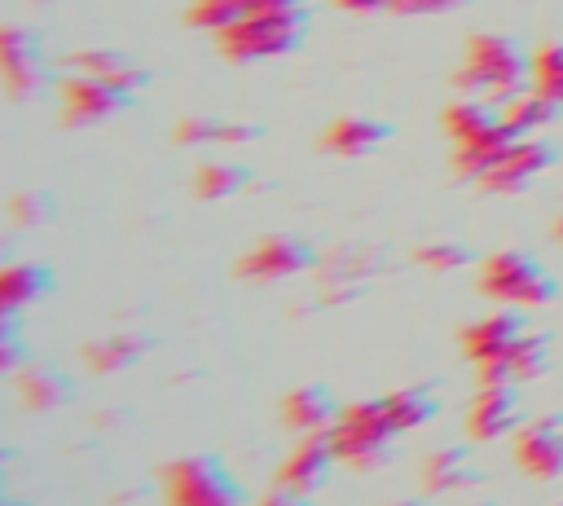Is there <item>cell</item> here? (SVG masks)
<instances>
[{"mask_svg": "<svg viewBox=\"0 0 563 506\" xmlns=\"http://www.w3.org/2000/svg\"><path fill=\"white\" fill-rule=\"evenodd\" d=\"M189 26L216 35V48L246 66L286 57L303 40L308 9L303 0H194Z\"/></svg>", "mask_w": 563, "mask_h": 506, "instance_id": "cell-1", "label": "cell"}, {"mask_svg": "<svg viewBox=\"0 0 563 506\" xmlns=\"http://www.w3.org/2000/svg\"><path fill=\"white\" fill-rule=\"evenodd\" d=\"M457 88L475 101L501 106L528 88V57L506 35H471L466 57L457 66Z\"/></svg>", "mask_w": 563, "mask_h": 506, "instance_id": "cell-2", "label": "cell"}, {"mask_svg": "<svg viewBox=\"0 0 563 506\" xmlns=\"http://www.w3.org/2000/svg\"><path fill=\"white\" fill-rule=\"evenodd\" d=\"M444 132L453 141V167L466 176V180H484V172L506 154V145L515 141L501 119H497V106L488 101H475V97H462L444 110Z\"/></svg>", "mask_w": 563, "mask_h": 506, "instance_id": "cell-3", "label": "cell"}, {"mask_svg": "<svg viewBox=\"0 0 563 506\" xmlns=\"http://www.w3.org/2000/svg\"><path fill=\"white\" fill-rule=\"evenodd\" d=\"M325 436H330L334 462H343L352 471H374L387 458V449H391V440L400 431L387 418V405L378 396V400H352V405H343L334 414V422L325 427Z\"/></svg>", "mask_w": 563, "mask_h": 506, "instance_id": "cell-4", "label": "cell"}, {"mask_svg": "<svg viewBox=\"0 0 563 506\" xmlns=\"http://www.w3.org/2000/svg\"><path fill=\"white\" fill-rule=\"evenodd\" d=\"M163 502L167 506H238V484L216 458L189 453L163 466Z\"/></svg>", "mask_w": 563, "mask_h": 506, "instance_id": "cell-5", "label": "cell"}, {"mask_svg": "<svg viewBox=\"0 0 563 506\" xmlns=\"http://www.w3.org/2000/svg\"><path fill=\"white\" fill-rule=\"evenodd\" d=\"M479 290L506 308H537L554 295V282L523 251H493L479 268Z\"/></svg>", "mask_w": 563, "mask_h": 506, "instance_id": "cell-6", "label": "cell"}, {"mask_svg": "<svg viewBox=\"0 0 563 506\" xmlns=\"http://www.w3.org/2000/svg\"><path fill=\"white\" fill-rule=\"evenodd\" d=\"M519 339H523V326L510 312H488V317L471 321L462 330V352L475 365V378L479 383H488V378L510 383V352H515Z\"/></svg>", "mask_w": 563, "mask_h": 506, "instance_id": "cell-7", "label": "cell"}, {"mask_svg": "<svg viewBox=\"0 0 563 506\" xmlns=\"http://www.w3.org/2000/svg\"><path fill=\"white\" fill-rule=\"evenodd\" d=\"M312 264V251L290 233H268L238 255V277L246 282H290Z\"/></svg>", "mask_w": 563, "mask_h": 506, "instance_id": "cell-8", "label": "cell"}, {"mask_svg": "<svg viewBox=\"0 0 563 506\" xmlns=\"http://www.w3.org/2000/svg\"><path fill=\"white\" fill-rule=\"evenodd\" d=\"M57 92H62V119L75 123V128L101 123V119H110L114 110L128 106V92L123 88H114V84H106L97 75H84V70H70Z\"/></svg>", "mask_w": 563, "mask_h": 506, "instance_id": "cell-9", "label": "cell"}, {"mask_svg": "<svg viewBox=\"0 0 563 506\" xmlns=\"http://www.w3.org/2000/svg\"><path fill=\"white\" fill-rule=\"evenodd\" d=\"M44 84V57L26 26H0V88L9 97H31Z\"/></svg>", "mask_w": 563, "mask_h": 506, "instance_id": "cell-10", "label": "cell"}, {"mask_svg": "<svg viewBox=\"0 0 563 506\" xmlns=\"http://www.w3.org/2000/svg\"><path fill=\"white\" fill-rule=\"evenodd\" d=\"M550 163H554V154H550L545 141H537V136H515V141L506 145V154L484 172L479 189H488V194H519V189H528Z\"/></svg>", "mask_w": 563, "mask_h": 506, "instance_id": "cell-11", "label": "cell"}, {"mask_svg": "<svg viewBox=\"0 0 563 506\" xmlns=\"http://www.w3.org/2000/svg\"><path fill=\"white\" fill-rule=\"evenodd\" d=\"M330 466H334L330 436H325V431H308V436H299V440L286 449V458L277 462V488L312 493V488L325 484Z\"/></svg>", "mask_w": 563, "mask_h": 506, "instance_id": "cell-12", "label": "cell"}, {"mask_svg": "<svg viewBox=\"0 0 563 506\" xmlns=\"http://www.w3.org/2000/svg\"><path fill=\"white\" fill-rule=\"evenodd\" d=\"M515 462L532 480H554L563 475V422L537 418L515 431Z\"/></svg>", "mask_w": 563, "mask_h": 506, "instance_id": "cell-13", "label": "cell"}, {"mask_svg": "<svg viewBox=\"0 0 563 506\" xmlns=\"http://www.w3.org/2000/svg\"><path fill=\"white\" fill-rule=\"evenodd\" d=\"M515 427V383L506 378H488L475 383V396L466 405V436L471 440H497Z\"/></svg>", "mask_w": 563, "mask_h": 506, "instance_id": "cell-14", "label": "cell"}, {"mask_svg": "<svg viewBox=\"0 0 563 506\" xmlns=\"http://www.w3.org/2000/svg\"><path fill=\"white\" fill-rule=\"evenodd\" d=\"M383 141H387V128L378 119H365V114H343L321 132V145L339 158H361V154L378 150Z\"/></svg>", "mask_w": 563, "mask_h": 506, "instance_id": "cell-15", "label": "cell"}, {"mask_svg": "<svg viewBox=\"0 0 563 506\" xmlns=\"http://www.w3.org/2000/svg\"><path fill=\"white\" fill-rule=\"evenodd\" d=\"M334 405H330V396L321 392V387H312V383H303V387H290L286 396H282V422L290 427V431H299V436H308V431H325L330 422H334Z\"/></svg>", "mask_w": 563, "mask_h": 506, "instance_id": "cell-16", "label": "cell"}, {"mask_svg": "<svg viewBox=\"0 0 563 506\" xmlns=\"http://www.w3.org/2000/svg\"><path fill=\"white\" fill-rule=\"evenodd\" d=\"M48 286V273L35 264H0V317H18Z\"/></svg>", "mask_w": 563, "mask_h": 506, "instance_id": "cell-17", "label": "cell"}, {"mask_svg": "<svg viewBox=\"0 0 563 506\" xmlns=\"http://www.w3.org/2000/svg\"><path fill=\"white\" fill-rule=\"evenodd\" d=\"M554 101H545L541 92H532V88H523V92H515L510 101H501L497 106V119H501V128L510 132V136H537L550 119H554Z\"/></svg>", "mask_w": 563, "mask_h": 506, "instance_id": "cell-18", "label": "cell"}, {"mask_svg": "<svg viewBox=\"0 0 563 506\" xmlns=\"http://www.w3.org/2000/svg\"><path fill=\"white\" fill-rule=\"evenodd\" d=\"M70 70H84V75H97V79H106V84H114V88H123L128 97L145 84V75L123 57V53H110V48H84V53H75L70 57Z\"/></svg>", "mask_w": 563, "mask_h": 506, "instance_id": "cell-19", "label": "cell"}, {"mask_svg": "<svg viewBox=\"0 0 563 506\" xmlns=\"http://www.w3.org/2000/svg\"><path fill=\"white\" fill-rule=\"evenodd\" d=\"M471 484V466H466V453L462 449H435L422 458V488L431 497H444V493H457Z\"/></svg>", "mask_w": 563, "mask_h": 506, "instance_id": "cell-20", "label": "cell"}, {"mask_svg": "<svg viewBox=\"0 0 563 506\" xmlns=\"http://www.w3.org/2000/svg\"><path fill=\"white\" fill-rule=\"evenodd\" d=\"M251 136H255V128H246V123L202 119V114H189V119H180V128H176V141H185V145H242V141H251Z\"/></svg>", "mask_w": 563, "mask_h": 506, "instance_id": "cell-21", "label": "cell"}, {"mask_svg": "<svg viewBox=\"0 0 563 506\" xmlns=\"http://www.w3.org/2000/svg\"><path fill=\"white\" fill-rule=\"evenodd\" d=\"M383 405H387V418L396 422V431H413L435 418V396L427 387H396L383 396Z\"/></svg>", "mask_w": 563, "mask_h": 506, "instance_id": "cell-22", "label": "cell"}, {"mask_svg": "<svg viewBox=\"0 0 563 506\" xmlns=\"http://www.w3.org/2000/svg\"><path fill=\"white\" fill-rule=\"evenodd\" d=\"M528 88L541 92L545 101L563 106V44H541L528 57Z\"/></svg>", "mask_w": 563, "mask_h": 506, "instance_id": "cell-23", "label": "cell"}, {"mask_svg": "<svg viewBox=\"0 0 563 506\" xmlns=\"http://www.w3.org/2000/svg\"><path fill=\"white\" fill-rule=\"evenodd\" d=\"M246 185V172L233 163V158H207L198 172H194V194L198 198H229Z\"/></svg>", "mask_w": 563, "mask_h": 506, "instance_id": "cell-24", "label": "cell"}, {"mask_svg": "<svg viewBox=\"0 0 563 506\" xmlns=\"http://www.w3.org/2000/svg\"><path fill=\"white\" fill-rule=\"evenodd\" d=\"M141 352V339L136 334H101V339H92L88 348H84V361H88V370H97V374H106V370H123V365H132V356Z\"/></svg>", "mask_w": 563, "mask_h": 506, "instance_id": "cell-25", "label": "cell"}, {"mask_svg": "<svg viewBox=\"0 0 563 506\" xmlns=\"http://www.w3.org/2000/svg\"><path fill=\"white\" fill-rule=\"evenodd\" d=\"M62 392H66V383H62V374L48 370V365H26V370L18 374V396H22L26 409H53V405L62 400Z\"/></svg>", "mask_w": 563, "mask_h": 506, "instance_id": "cell-26", "label": "cell"}, {"mask_svg": "<svg viewBox=\"0 0 563 506\" xmlns=\"http://www.w3.org/2000/svg\"><path fill=\"white\" fill-rule=\"evenodd\" d=\"M541 370H545V339L523 330V339H519L515 352H510V383H528V378H537Z\"/></svg>", "mask_w": 563, "mask_h": 506, "instance_id": "cell-27", "label": "cell"}, {"mask_svg": "<svg viewBox=\"0 0 563 506\" xmlns=\"http://www.w3.org/2000/svg\"><path fill=\"white\" fill-rule=\"evenodd\" d=\"M418 264L422 268H435V273H449V268H462L466 264V251L457 242H427V246H418Z\"/></svg>", "mask_w": 563, "mask_h": 506, "instance_id": "cell-28", "label": "cell"}, {"mask_svg": "<svg viewBox=\"0 0 563 506\" xmlns=\"http://www.w3.org/2000/svg\"><path fill=\"white\" fill-rule=\"evenodd\" d=\"M18 365V334H13V317H0V374Z\"/></svg>", "mask_w": 563, "mask_h": 506, "instance_id": "cell-29", "label": "cell"}, {"mask_svg": "<svg viewBox=\"0 0 563 506\" xmlns=\"http://www.w3.org/2000/svg\"><path fill=\"white\" fill-rule=\"evenodd\" d=\"M462 0H396V13H449Z\"/></svg>", "mask_w": 563, "mask_h": 506, "instance_id": "cell-30", "label": "cell"}, {"mask_svg": "<svg viewBox=\"0 0 563 506\" xmlns=\"http://www.w3.org/2000/svg\"><path fill=\"white\" fill-rule=\"evenodd\" d=\"M260 506H312L308 493H290V488H273L268 497H260Z\"/></svg>", "mask_w": 563, "mask_h": 506, "instance_id": "cell-31", "label": "cell"}, {"mask_svg": "<svg viewBox=\"0 0 563 506\" xmlns=\"http://www.w3.org/2000/svg\"><path fill=\"white\" fill-rule=\"evenodd\" d=\"M347 13H378V9H396V0H334Z\"/></svg>", "mask_w": 563, "mask_h": 506, "instance_id": "cell-32", "label": "cell"}, {"mask_svg": "<svg viewBox=\"0 0 563 506\" xmlns=\"http://www.w3.org/2000/svg\"><path fill=\"white\" fill-rule=\"evenodd\" d=\"M13 216H18V224H31V220L40 216V202H35L31 194H22V198H13Z\"/></svg>", "mask_w": 563, "mask_h": 506, "instance_id": "cell-33", "label": "cell"}, {"mask_svg": "<svg viewBox=\"0 0 563 506\" xmlns=\"http://www.w3.org/2000/svg\"><path fill=\"white\" fill-rule=\"evenodd\" d=\"M554 238H559V242H563V216H559V224H554Z\"/></svg>", "mask_w": 563, "mask_h": 506, "instance_id": "cell-34", "label": "cell"}, {"mask_svg": "<svg viewBox=\"0 0 563 506\" xmlns=\"http://www.w3.org/2000/svg\"><path fill=\"white\" fill-rule=\"evenodd\" d=\"M391 506H418V502H391Z\"/></svg>", "mask_w": 563, "mask_h": 506, "instance_id": "cell-35", "label": "cell"}, {"mask_svg": "<svg viewBox=\"0 0 563 506\" xmlns=\"http://www.w3.org/2000/svg\"><path fill=\"white\" fill-rule=\"evenodd\" d=\"M0 506H4V502H0Z\"/></svg>", "mask_w": 563, "mask_h": 506, "instance_id": "cell-36", "label": "cell"}]
</instances>
